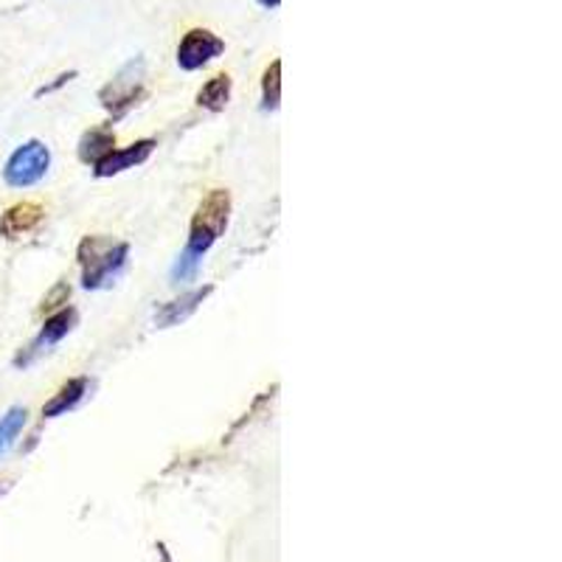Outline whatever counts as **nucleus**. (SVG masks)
<instances>
[{"label":"nucleus","instance_id":"4","mask_svg":"<svg viewBox=\"0 0 562 562\" xmlns=\"http://www.w3.org/2000/svg\"><path fill=\"white\" fill-rule=\"evenodd\" d=\"M48 164H52V153L40 140H29L18 153L9 158L7 169H3V180L14 189H23V186H34L37 180L45 178L48 172Z\"/></svg>","mask_w":562,"mask_h":562},{"label":"nucleus","instance_id":"14","mask_svg":"<svg viewBox=\"0 0 562 562\" xmlns=\"http://www.w3.org/2000/svg\"><path fill=\"white\" fill-rule=\"evenodd\" d=\"M262 93H265V110H276L279 108V97H281V63L276 59L268 70H265V82H262Z\"/></svg>","mask_w":562,"mask_h":562},{"label":"nucleus","instance_id":"11","mask_svg":"<svg viewBox=\"0 0 562 562\" xmlns=\"http://www.w3.org/2000/svg\"><path fill=\"white\" fill-rule=\"evenodd\" d=\"M85 391H88V380H85V378L70 380V383L65 385V389L59 391L57 396H54L52 403L45 405V408H43V416H45V419H52V416L65 414V411L74 408V405H77L79 400H82Z\"/></svg>","mask_w":562,"mask_h":562},{"label":"nucleus","instance_id":"8","mask_svg":"<svg viewBox=\"0 0 562 562\" xmlns=\"http://www.w3.org/2000/svg\"><path fill=\"white\" fill-rule=\"evenodd\" d=\"M43 217H45L43 205L18 203L3 214V220H0V234L9 239L26 237V234H32V231L43 223Z\"/></svg>","mask_w":562,"mask_h":562},{"label":"nucleus","instance_id":"7","mask_svg":"<svg viewBox=\"0 0 562 562\" xmlns=\"http://www.w3.org/2000/svg\"><path fill=\"white\" fill-rule=\"evenodd\" d=\"M153 149L155 140H138V144H133V147L127 149H113V153L104 155L99 164H93V167H97V178H110V175H119L124 172V169L138 167V164H144V160L153 155Z\"/></svg>","mask_w":562,"mask_h":562},{"label":"nucleus","instance_id":"3","mask_svg":"<svg viewBox=\"0 0 562 562\" xmlns=\"http://www.w3.org/2000/svg\"><path fill=\"white\" fill-rule=\"evenodd\" d=\"M140 97H144V59H133L130 65H124L119 77L99 93L102 104L115 119H122L130 108H135Z\"/></svg>","mask_w":562,"mask_h":562},{"label":"nucleus","instance_id":"15","mask_svg":"<svg viewBox=\"0 0 562 562\" xmlns=\"http://www.w3.org/2000/svg\"><path fill=\"white\" fill-rule=\"evenodd\" d=\"M200 259H203V256L186 248L183 254L178 256V262H175V268H172L175 284H178V281H192L200 270Z\"/></svg>","mask_w":562,"mask_h":562},{"label":"nucleus","instance_id":"12","mask_svg":"<svg viewBox=\"0 0 562 562\" xmlns=\"http://www.w3.org/2000/svg\"><path fill=\"white\" fill-rule=\"evenodd\" d=\"M228 99H231V77H228V74H220V77L209 79V82L203 85V90L198 93V102L203 104V108L214 110V113H217V110H223L225 104H228Z\"/></svg>","mask_w":562,"mask_h":562},{"label":"nucleus","instance_id":"13","mask_svg":"<svg viewBox=\"0 0 562 562\" xmlns=\"http://www.w3.org/2000/svg\"><path fill=\"white\" fill-rule=\"evenodd\" d=\"M26 408H12L7 416H0V459L12 450L14 439L26 425Z\"/></svg>","mask_w":562,"mask_h":562},{"label":"nucleus","instance_id":"10","mask_svg":"<svg viewBox=\"0 0 562 562\" xmlns=\"http://www.w3.org/2000/svg\"><path fill=\"white\" fill-rule=\"evenodd\" d=\"M113 147H115V135L110 133V130L97 127V130H90V133H85L82 140H79V158L88 160V164L90 160L99 164L104 155L113 153Z\"/></svg>","mask_w":562,"mask_h":562},{"label":"nucleus","instance_id":"1","mask_svg":"<svg viewBox=\"0 0 562 562\" xmlns=\"http://www.w3.org/2000/svg\"><path fill=\"white\" fill-rule=\"evenodd\" d=\"M127 243H115L110 237H88L79 245V265H82V284L88 290L110 288L127 265Z\"/></svg>","mask_w":562,"mask_h":562},{"label":"nucleus","instance_id":"2","mask_svg":"<svg viewBox=\"0 0 562 562\" xmlns=\"http://www.w3.org/2000/svg\"><path fill=\"white\" fill-rule=\"evenodd\" d=\"M231 214V194L225 189H214L209 198L200 203L198 214L192 220V234H189V245L186 248L203 256L211 245L223 237L225 225H228Z\"/></svg>","mask_w":562,"mask_h":562},{"label":"nucleus","instance_id":"5","mask_svg":"<svg viewBox=\"0 0 562 562\" xmlns=\"http://www.w3.org/2000/svg\"><path fill=\"white\" fill-rule=\"evenodd\" d=\"M225 52V43L209 29H192L178 45V65L183 70H198L217 59Z\"/></svg>","mask_w":562,"mask_h":562},{"label":"nucleus","instance_id":"6","mask_svg":"<svg viewBox=\"0 0 562 562\" xmlns=\"http://www.w3.org/2000/svg\"><path fill=\"white\" fill-rule=\"evenodd\" d=\"M74 324H77V313H74V310H63L59 315H54V318L45 321L43 333H40L37 340L29 346V351H23V355H20L18 366H29L34 358H40L43 351H48L54 344H59V340H63L70 329H74Z\"/></svg>","mask_w":562,"mask_h":562},{"label":"nucleus","instance_id":"16","mask_svg":"<svg viewBox=\"0 0 562 562\" xmlns=\"http://www.w3.org/2000/svg\"><path fill=\"white\" fill-rule=\"evenodd\" d=\"M279 3H281V0H259V7H265V9H276Z\"/></svg>","mask_w":562,"mask_h":562},{"label":"nucleus","instance_id":"9","mask_svg":"<svg viewBox=\"0 0 562 562\" xmlns=\"http://www.w3.org/2000/svg\"><path fill=\"white\" fill-rule=\"evenodd\" d=\"M211 293V288H203V290H194V293H186L183 299L172 301V304H167V307L160 310L158 313V326H175L178 321H186L189 315L194 313V310L200 307V301L205 299V295Z\"/></svg>","mask_w":562,"mask_h":562}]
</instances>
